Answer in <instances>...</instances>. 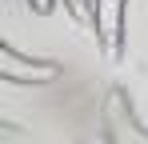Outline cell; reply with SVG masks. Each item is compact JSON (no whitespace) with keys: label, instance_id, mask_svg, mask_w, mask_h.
Wrapping results in <instances>:
<instances>
[{"label":"cell","instance_id":"6da1fadb","mask_svg":"<svg viewBox=\"0 0 148 144\" xmlns=\"http://www.w3.org/2000/svg\"><path fill=\"white\" fill-rule=\"evenodd\" d=\"M100 128H104L108 144H148V128L136 116L132 96L124 88H108L104 104H100Z\"/></svg>","mask_w":148,"mask_h":144},{"label":"cell","instance_id":"7a4b0ae2","mask_svg":"<svg viewBox=\"0 0 148 144\" xmlns=\"http://www.w3.org/2000/svg\"><path fill=\"white\" fill-rule=\"evenodd\" d=\"M92 32L108 60H120L128 48V0H92Z\"/></svg>","mask_w":148,"mask_h":144},{"label":"cell","instance_id":"3957f363","mask_svg":"<svg viewBox=\"0 0 148 144\" xmlns=\"http://www.w3.org/2000/svg\"><path fill=\"white\" fill-rule=\"evenodd\" d=\"M0 76L8 84H52L60 76V64L56 60H44V56H24L12 44H0Z\"/></svg>","mask_w":148,"mask_h":144},{"label":"cell","instance_id":"277c9868","mask_svg":"<svg viewBox=\"0 0 148 144\" xmlns=\"http://www.w3.org/2000/svg\"><path fill=\"white\" fill-rule=\"evenodd\" d=\"M72 20H92V0H64Z\"/></svg>","mask_w":148,"mask_h":144},{"label":"cell","instance_id":"5b68a950","mask_svg":"<svg viewBox=\"0 0 148 144\" xmlns=\"http://www.w3.org/2000/svg\"><path fill=\"white\" fill-rule=\"evenodd\" d=\"M28 8H32L36 16H48L52 8H56V0H28Z\"/></svg>","mask_w":148,"mask_h":144}]
</instances>
